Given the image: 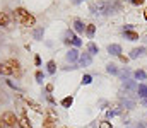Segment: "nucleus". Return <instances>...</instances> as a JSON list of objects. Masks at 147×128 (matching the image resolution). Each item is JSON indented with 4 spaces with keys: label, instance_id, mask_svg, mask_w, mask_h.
Returning <instances> with one entry per match:
<instances>
[{
    "label": "nucleus",
    "instance_id": "1",
    "mask_svg": "<svg viewBox=\"0 0 147 128\" xmlns=\"http://www.w3.org/2000/svg\"><path fill=\"white\" fill-rule=\"evenodd\" d=\"M14 17H16V21H17L21 26H24V27L34 26V22H36V19H34L26 9H22V7H17V9L14 10Z\"/></svg>",
    "mask_w": 147,
    "mask_h": 128
},
{
    "label": "nucleus",
    "instance_id": "2",
    "mask_svg": "<svg viewBox=\"0 0 147 128\" xmlns=\"http://www.w3.org/2000/svg\"><path fill=\"white\" fill-rule=\"evenodd\" d=\"M120 3L118 2H98L96 3V12L94 14H101V15H110L120 10Z\"/></svg>",
    "mask_w": 147,
    "mask_h": 128
},
{
    "label": "nucleus",
    "instance_id": "3",
    "mask_svg": "<svg viewBox=\"0 0 147 128\" xmlns=\"http://www.w3.org/2000/svg\"><path fill=\"white\" fill-rule=\"evenodd\" d=\"M2 120H3V123H5L7 127H16V125H19V118H17L16 113H12V111H5V113L2 115Z\"/></svg>",
    "mask_w": 147,
    "mask_h": 128
},
{
    "label": "nucleus",
    "instance_id": "4",
    "mask_svg": "<svg viewBox=\"0 0 147 128\" xmlns=\"http://www.w3.org/2000/svg\"><path fill=\"white\" fill-rule=\"evenodd\" d=\"M46 115H48V116H46L45 121H43V128H57V121H58L57 115H55L51 109H48Z\"/></svg>",
    "mask_w": 147,
    "mask_h": 128
},
{
    "label": "nucleus",
    "instance_id": "5",
    "mask_svg": "<svg viewBox=\"0 0 147 128\" xmlns=\"http://www.w3.org/2000/svg\"><path fill=\"white\" fill-rule=\"evenodd\" d=\"M5 63L9 65V68H10V72H12V75H16V77H21V74H22V70H21V63H19L17 60H14V58H10V60H7Z\"/></svg>",
    "mask_w": 147,
    "mask_h": 128
},
{
    "label": "nucleus",
    "instance_id": "6",
    "mask_svg": "<svg viewBox=\"0 0 147 128\" xmlns=\"http://www.w3.org/2000/svg\"><path fill=\"white\" fill-rule=\"evenodd\" d=\"M91 63H92L91 53H82V55L79 56V65H80V67H89Z\"/></svg>",
    "mask_w": 147,
    "mask_h": 128
},
{
    "label": "nucleus",
    "instance_id": "7",
    "mask_svg": "<svg viewBox=\"0 0 147 128\" xmlns=\"http://www.w3.org/2000/svg\"><path fill=\"white\" fill-rule=\"evenodd\" d=\"M79 51H77V48H72V50H69L67 51V55H65V58H67V62H70V63H74V62H77L79 60Z\"/></svg>",
    "mask_w": 147,
    "mask_h": 128
},
{
    "label": "nucleus",
    "instance_id": "8",
    "mask_svg": "<svg viewBox=\"0 0 147 128\" xmlns=\"http://www.w3.org/2000/svg\"><path fill=\"white\" fill-rule=\"evenodd\" d=\"M24 103H26L33 111H36V113H43V108L38 104L36 101H33V99H29V97H24Z\"/></svg>",
    "mask_w": 147,
    "mask_h": 128
},
{
    "label": "nucleus",
    "instance_id": "9",
    "mask_svg": "<svg viewBox=\"0 0 147 128\" xmlns=\"http://www.w3.org/2000/svg\"><path fill=\"white\" fill-rule=\"evenodd\" d=\"M108 53L113 55V56H120L121 55V46L120 44H110L108 46Z\"/></svg>",
    "mask_w": 147,
    "mask_h": 128
},
{
    "label": "nucleus",
    "instance_id": "10",
    "mask_svg": "<svg viewBox=\"0 0 147 128\" xmlns=\"http://www.w3.org/2000/svg\"><path fill=\"white\" fill-rule=\"evenodd\" d=\"M146 53V48L144 46H140V48H134L132 51H130V58H139V56H142Z\"/></svg>",
    "mask_w": 147,
    "mask_h": 128
},
{
    "label": "nucleus",
    "instance_id": "11",
    "mask_svg": "<svg viewBox=\"0 0 147 128\" xmlns=\"http://www.w3.org/2000/svg\"><path fill=\"white\" fill-rule=\"evenodd\" d=\"M19 127H21V128H33L26 115H21V116H19Z\"/></svg>",
    "mask_w": 147,
    "mask_h": 128
},
{
    "label": "nucleus",
    "instance_id": "12",
    "mask_svg": "<svg viewBox=\"0 0 147 128\" xmlns=\"http://www.w3.org/2000/svg\"><path fill=\"white\" fill-rule=\"evenodd\" d=\"M9 22H10V19H9V14H5V12H0V26H2V27H7V26H9Z\"/></svg>",
    "mask_w": 147,
    "mask_h": 128
},
{
    "label": "nucleus",
    "instance_id": "13",
    "mask_svg": "<svg viewBox=\"0 0 147 128\" xmlns=\"http://www.w3.org/2000/svg\"><path fill=\"white\" fill-rule=\"evenodd\" d=\"M84 29H86V26L82 24V21H74V31L75 33H84Z\"/></svg>",
    "mask_w": 147,
    "mask_h": 128
},
{
    "label": "nucleus",
    "instance_id": "14",
    "mask_svg": "<svg viewBox=\"0 0 147 128\" xmlns=\"http://www.w3.org/2000/svg\"><path fill=\"white\" fill-rule=\"evenodd\" d=\"M60 104H62L63 108H70V106L74 104V97H72V96H67V97H63V99L60 101Z\"/></svg>",
    "mask_w": 147,
    "mask_h": 128
},
{
    "label": "nucleus",
    "instance_id": "15",
    "mask_svg": "<svg viewBox=\"0 0 147 128\" xmlns=\"http://www.w3.org/2000/svg\"><path fill=\"white\" fill-rule=\"evenodd\" d=\"M125 40H128V41H137V40H139V34L134 33V31H125Z\"/></svg>",
    "mask_w": 147,
    "mask_h": 128
},
{
    "label": "nucleus",
    "instance_id": "16",
    "mask_svg": "<svg viewBox=\"0 0 147 128\" xmlns=\"http://www.w3.org/2000/svg\"><path fill=\"white\" fill-rule=\"evenodd\" d=\"M0 75H12V72H10V68H9L7 63L0 62Z\"/></svg>",
    "mask_w": 147,
    "mask_h": 128
},
{
    "label": "nucleus",
    "instance_id": "17",
    "mask_svg": "<svg viewBox=\"0 0 147 128\" xmlns=\"http://www.w3.org/2000/svg\"><path fill=\"white\" fill-rule=\"evenodd\" d=\"M75 38H77V36L74 34V31H72V29H69V31L65 33V40H63V41L67 43V44H70V43H72L74 40H75Z\"/></svg>",
    "mask_w": 147,
    "mask_h": 128
},
{
    "label": "nucleus",
    "instance_id": "18",
    "mask_svg": "<svg viewBox=\"0 0 147 128\" xmlns=\"http://www.w3.org/2000/svg\"><path fill=\"white\" fill-rule=\"evenodd\" d=\"M137 92H139V96H140L142 99H146L147 97V84H140L139 89H137Z\"/></svg>",
    "mask_w": 147,
    "mask_h": 128
},
{
    "label": "nucleus",
    "instance_id": "19",
    "mask_svg": "<svg viewBox=\"0 0 147 128\" xmlns=\"http://www.w3.org/2000/svg\"><path fill=\"white\" fill-rule=\"evenodd\" d=\"M43 34H45V29H43V27H36V29L33 31V38H34V40H43Z\"/></svg>",
    "mask_w": 147,
    "mask_h": 128
},
{
    "label": "nucleus",
    "instance_id": "20",
    "mask_svg": "<svg viewBox=\"0 0 147 128\" xmlns=\"http://www.w3.org/2000/svg\"><path fill=\"white\" fill-rule=\"evenodd\" d=\"M87 51H89L91 55H96V53H99V48H98L96 43H89V44H87Z\"/></svg>",
    "mask_w": 147,
    "mask_h": 128
},
{
    "label": "nucleus",
    "instance_id": "21",
    "mask_svg": "<svg viewBox=\"0 0 147 128\" xmlns=\"http://www.w3.org/2000/svg\"><path fill=\"white\" fill-rule=\"evenodd\" d=\"M46 70H48V74H51V75H53V74H55V70H57V63H55L53 60H50V62L46 63Z\"/></svg>",
    "mask_w": 147,
    "mask_h": 128
},
{
    "label": "nucleus",
    "instance_id": "22",
    "mask_svg": "<svg viewBox=\"0 0 147 128\" xmlns=\"http://www.w3.org/2000/svg\"><path fill=\"white\" fill-rule=\"evenodd\" d=\"M123 87H127V89H130V90H137V89H139V85L135 84L134 80H125V82H123Z\"/></svg>",
    "mask_w": 147,
    "mask_h": 128
},
{
    "label": "nucleus",
    "instance_id": "23",
    "mask_svg": "<svg viewBox=\"0 0 147 128\" xmlns=\"http://www.w3.org/2000/svg\"><path fill=\"white\" fill-rule=\"evenodd\" d=\"M118 75L121 77V80H123V82H125V80H130V70H128V68H125V70L118 72Z\"/></svg>",
    "mask_w": 147,
    "mask_h": 128
},
{
    "label": "nucleus",
    "instance_id": "24",
    "mask_svg": "<svg viewBox=\"0 0 147 128\" xmlns=\"http://www.w3.org/2000/svg\"><path fill=\"white\" fill-rule=\"evenodd\" d=\"M86 33H87V36H89V38H92V36H94V33H96V26H94V24L86 26Z\"/></svg>",
    "mask_w": 147,
    "mask_h": 128
},
{
    "label": "nucleus",
    "instance_id": "25",
    "mask_svg": "<svg viewBox=\"0 0 147 128\" xmlns=\"http://www.w3.org/2000/svg\"><path fill=\"white\" fill-rule=\"evenodd\" d=\"M106 70H108V74H113V75H118V68H116V65L115 63H110V65H106Z\"/></svg>",
    "mask_w": 147,
    "mask_h": 128
},
{
    "label": "nucleus",
    "instance_id": "26",
    "mask_svg": "<svg viewBox=\"0 0 147 128\" xmlns=\"http://www.w3.org/2000/svg\"><path fill=\"white\" fill-rule=\"evenodd\" d=\"M134 77H135V79H137V80H146V72H144V70H137V72H135V74H134Z\"/></svg>",
    "mask_w": 147,
    "mask_h": 128
},
{
    "label": "nucleus",
    "instance_id": "27",
    "mask_svg": "<svg viewBox=\"0 0 147 128\" xmlns=\"http://www.w3.org/2000/svg\"><path fill=\"white\" fill-rule=\"evenodd\" d=\"M121 104H123L127 109H132V108H135V103H134V101H128V99H123V101H121Z\"/></svg>",
    "mask_w": 147,
    "mask_h": 128
},
{
    "label": "nucleus",
    "instance_id": "28",
    "mask_svg": "<svg viewBox=\"0 0 147 128\" xmlns=\"http://www.w3.org/2000/svg\"><path fill=\"white\" fill-rule=\"evenodd\" d=\"M43 80H45V74H43L41 70H38V72H36V82L43 84Z\"/></svg>",
    "mask_w": 147,
    "mask_h": 128
},
{
    "label": "nucleus",
    "instance_id": "29",
    "mask_svg": "<svg viewBox=\"0 0 147 128\" xmlns=\"http://www.w3.org/2000/svg\"><path fill=\"white\" fill-rule=\"evenodd\" d=\"M91 82H92V77H91V75H84V77H82V84L84 85L91 84Z\"/></svg>",
    "mask_w": 147,
    "mask_h": 128
},
{
    "label": "nucleus",
    "instance_id": "30",
    "mask_svg": "<svg viewBox=\"0 0 147 128\" xmlns=\"http://www.w3.org/2000/svg\"><path fill=\"white\" fill-rule=\"evenodd\" d=\"M99 128H113V127H111L110 121H101L99 123Z\"/></svg>",
    "mask_w": 147,
    "mask_h": 128
},
{
    "label": "nucleus",
    "instance_id": "31",
    "mask_svg": "<svg viewBox=\"0 0 147 128\" xmlns=\"http://www.w3.org/2000/svg\"><path fill=\"white\" fill-rule=\"evenodd\" d=\"M72 44H74V46H75V48H79V46L82 44V40H80V38H75V40H74V41H72Z\"/></svg>",
    "mask_w": 147,
    "mask_h": 128
},
{
    "label": "nucleus",
    "instance_id": "32",
    "mask_svg": "<svg viewBox=\"0 0 147 128\" xmlns=\"http://www.w3.org/2000/svg\"><path fill=\"white\" fill-rule=\"evenodd\" d=\"M5 82H7V85H9V87H12V89H16V90H21V89H19V87H17V85L14 84V82H12V80H5Z\"/></svg>",
    "mask_w": 147,
    "mask_h": 128
},
{
    "label": "nucleus",
    "instance_id": "33",
    "mask_svg": "<svg viewBox=\"0 0 147 128\" xmlns=\"http://www.w3.org/2000/svg\"><path fill=\"white\" fill-rule=\"evenodd\" d=\"M132 3H134V5H142L144 0H132Z\"/></svg>",
    "mask_w": 147,
    "mask_h": 128
},
{
    "label": "nucleus",
    "instance_id": "34",
    "mask_svg": "<svg viewBox=\"0 0 147 128\" xmlns=\"http://www.w3.org/2000/svg\"><path fill=\"white\" fill-rule=\"evenodd\" d=\"M51 90H53V85H51V84H48V85H46V92H48V94H50V92H51Z\"/></svg>",
    "mask_w": 147,
    "mask_h": 128
},
{
    "label": "nucleus",
    "instance_id": "35",
    "mask_svg": "<svg viewBox=\"0 0 147 128\" xmlns=\"http://www.w3.org/2000/svg\"><path fill=\"white\" fill-rule=\"evenodd\" d=\"M34 63H36L38 67H39V65H41V58H39V56H36V58H34Z\"/></svg>",
    "mask_w": 147,
    "mask_h": 128
},
{
    "label": "nucleus",
    "instance_id": "36",
    "mask_svg": "<svg viewBox=\"0 0 147 128\" xmlns=\"http://www.w3.org/2000/svg\"><path fill=\"white\" fill-rule=\"evenodd\" d=\"M144 19L147 21V7H146V10H144Z\"/></svg>",
    "mask_w": 147,
    "mask_h": 128
},
{
    "label": "nucleus",
    "instance_id": "37",
    "mask_svg": "<svg viewBox=\"0 0 147 128\" xmlns=\"http://www.w3.org/2000/svg\"><path fill=\"white\" fill-rule=\"evenodd\" d=\"M3 125H5V123H3V120L0 118V128H3Z\"/></svg>",
    "mask_w": 147,
    "mask_h": 128
},
{
    "label": "nucleus",
    "instance_id": "38",
    "mask_svg": "<svg viewBox=\"0 0 147 128\" xmlns=\"http://www.w3.org/2000/svg\"><path fill=\"white\" fill-rule=\"evenodd\" d=\"M74 3H80V2H82V0H72Z\"/></svg>",
    "mask_w": 147,
    "mask_h": 128
},
{
    "label": "nucleus",
    "instance_id": "39",
    "mask_svg": "<svg viewBox=\"0 0 147 128\" xmlns=\"http://www.w3.org/2000/svg\"><path fill=\"white\" fill-rule=\"evenodd\" d=\"M142 103H144V104L147 106V97H146V99H142Z\"/></svg>",
    "mask_w": 147,
    "mask_h": 128
},
{
    "label": "nucleus",
    "instance_id": "40",
    "mask_svg": "<svg viewBox=\"0 0 147 128\" xmlns=\"http://www.w3.org/2000/svg\"><path fill=\"white\" fill-rule=\"evenodd\" d=\"M137 128H146V127H144V125H140V123H139V127H137Z\"/></svg>",
    "mask_w": 147,
    "mask_h": 128
},
{
    "label": "nucleus",
    "instance_id": "41",
    "mask_svg": "<svg viewBox=\"0 0 147 128\" xmlns=\"http://www.w3.org/2000/svg\"><path fill=\"white\" fill-rule=\"evenodd\" d=\"M63 128H69V127H63Z\"/></svg>",
    "mask_w": 147,
    "mask_h": 128
},
{
    "label": "nucleus",
    "instance_id": "42",
    "mask_svg": "<svg viewBox=\"0 0 147 128\" xmlns=\"http://www.w3.org/2000/svg\"><path fill=\"white\" fill-rule=\"evenodd\" d=\"M128 2H132V0H128Z\"/></svg>",
    "mask_w": 147,
    "mask_h": 128
},
{
    "label": "nucleus",
    "instance_id": "43",
    "mask_svg": "<svg viewBox=\"0 0 147 128\" xmlns=\"http://www.w3.org/2000/svg\"><path fill=\"white\" fill-rule=\"evenodd\" d=\"M146 41H147V40H146Z\"/></svg>",
    "mask_w": 147,
    "mask_h": 128
}]
</instances>
